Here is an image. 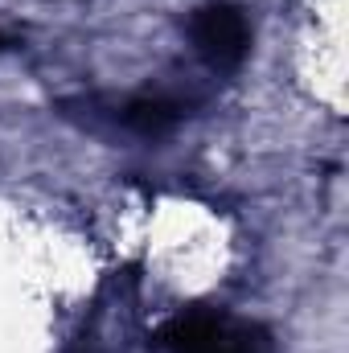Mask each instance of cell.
<instances>
[{"mask_svg":"<svg viewBox=\"0 0 349 353\" xmlns=\"http://www.w3.org/2000/svg\"><path fill=\"white\" fill-rule=\"evenodd\" d=\"M165 350L169 353H271V337L263 325L193 308L177 316L165 329Z\"/></svg>","mask_w":349,"mask_h":353,"instance_id":"cell-1","label":"cell"},{"mask_svg":"<svg viewBox=\"0 0 349 353\" xmlns=\"http://www.w3.org/2000/svg\"><path fill=\"white\" fill-rule=\"evenodd\" d=\"M193 50L214 66V70H235L251 54V25L239 4H206L189 21Z\"/></svg>","mask_w":349,"mask_h":353,"instance_id":"cell-2","label":"cell"},{"mask_svg":"<svg viewBox=\"0 0 349 353\" xmlns=\"http://www.w3.org/2000/svg\"><path fill=\"white\" fill-rule=\"evenodd\" d=\"M177 119H181V103L161 99V94H144V99H132L123 107V123L140 136H165Z\"/></svg>","mask_w":349,"mask_h":353,"instance_id":"cell-3","label":"cell"},{"mask_svg":"<svg viewBox=\"0 0 349 353\" xmlns=\"http://www.w3.org/2000/svg\"><path fill=\"white\" fill-rule=\"evenodd\" d=\"M0 50H4V37H0Z\"/></svg>","mask_w":349,"mask_h":353,"instance_id":"cell-4","label":"cell"}]
</instances>
